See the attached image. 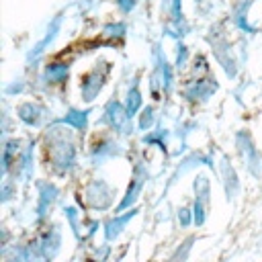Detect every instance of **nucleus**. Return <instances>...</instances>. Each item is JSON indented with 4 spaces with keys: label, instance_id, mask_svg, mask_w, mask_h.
Returning <instances> with one entry per match:
<instances>
[{
    "label": "nucleus",
    "instance_id": "f257e3e1",
    "mask_svg": "<svg viewBox=\"0 0 262 262\" xmlns=\"http://www.w3.org/2000/svg\"><path fill=\"white\" fill-rule=\"evenodd\" d=\"M194 190H196V205H194V223L201 225L205 221V203L209 201V180L205 176H201L194 182Z\"/></svg>",
    "mask_w": 262,
    "mask_h": 262
},
{
    "label": "nucleus",
    "instance_id": "9d476101",
    "mask_svg": "<svg viewBox=\"0 0 262 262\" xmlns=\"http://www.w3.org/2000/svg\"><path fill=\"white\" fill-rule=\"evenodd\" d=\"M39 108L37 106H33L31 102H27V104H23L20 108H18V117L25 121V123H29V125H35L37 121H39Z\"/></svg>",
    "mask_w": 262,
    "mask_h": 262
},
{
    "label": "nucleus",
    "instance_id": "f03ea898",
    "mask_svg": "<svg viewBox=\"0 0 262 262\" xmlns=\"http://www.w3.org/2000/svg\"><path fill=\"white\" fill-rule=\"evenodd\" d=\"M102 80H104V76L100 74L98 76V70H94L92 74H88L84 80H82V96H84V100H94V96L98 94V90H100V86H102Z\"/></svg>",
    "mask_w": 262,
    "mask_h": 262
},
{
    "label": "nucleus",
    "instance_id": "6e6552de",
    "mask_svg": "<svg viewBox=\"0 0 262 262\" xmlns=\"http://www.w3.org/2000/svg\"><path fill=\"white\" fill-rule=\"evenodd\" d=\"M68 76V66H61V63H51V66H47V70H45V78L49 80V82H59V80H63Z\"/></svg>",
    "mask_w": 262,
    "mask_h": 262
},
{
    "label": "nucleus",
    "instance_id": "1a4fd4ad",
    "mask_svg": "<svg viewBox=\"0 0 262 262\" xmlns=\"http://www.w3.org/2000/svg\"><path fill=\"white\" fill-rule=\"evenodd\" d=\"M139 106H141V94H139L137 84H133L131 90H129V94H127V113H129V117L135 115Z\"/></svg>",
    "mask_w": 262,
    "mask_h": 262
},
{
    "label": "nucleus",
    "instance_id": "2eb2a0df",
    "mask_svg": "<svg viewBox=\"0 0 262 262\" xmlns=\"http://www.w3.org/2000/svg\"><path fill=\"white\" fill-rule=\"evenodd\" d=\"M184 59H186V49L182 47V51L178 53V66H184Z\"/></svg>",
    "mask_w": 262,
    "mask_h": 262
},
{
    "label": "nucleus",
    "instance_id": "ddd939ff",
    "mask_svg": "<svg viewBox=\"0 0 262 262\" xmlns=\"http://www.w3.org/2000/svg\"><path fill=\"white\" fill-rule=\"evenodd\" d=\"M117 4L125 10V12H129L131 8H133V4H135V0H117Z\"/></svg>",
    "mask_w": 262,
    "mask_h": 262
},
{
    "label": "nucleus",
    "instance_id": "20e7f679",
    "mask_svg": "<svg viewBox=\"0 0 262 262\" xmlns=\"http://www.w3.org/2000/svg\"><path fill=\"white\" fill-rule=\"evenodd\" d=\"M59 23H61V20H59V16H57V18H55V20L51 23V27H49L47 35H45V37H43V39H41V41H39V43H37V45L33 47V51L29 53V61H31V59H37V57H39V55H41V53L45 51V47H47V45H49V43H51V41L55 39L57 31H59Z\"/></svg>",
    "mask_w": 262,
    "mask_h": 262
},
{
    "label": "nucleus",
    "instance_id": "9b49d317",
    "mask_svg": "<svg viewBox=\"0 0 262 262\" xmlns=\"http://www.w3.org/2000/svg\"><path fill=\"white\" fill-rule=\"evenodd\" d=\"M223 172H225V178H227V199H233L235 190H237V180H235V174H233V168L229 164H223Z\"/></svg>",
    "mask_w": 262,
    "mask_h": 262
},
{
    "label": "nucleus",
    "instance_id": "0eeeda50",
    "mask_svg": "<svg viewBox=\"0 0 262 262\" xmlns=\"http://www.w3.org/2000/svg\"><path fill=\"white\" fill-rule=\"evenodd\" d=\"M86 119H88V113H80V111H70L63 119H61V123H68V125H72V127H76V129H86Z\"/></svg>",
    "mask_w": 262,
    "mask_h": 262
},
{
    "label": "nucleus",
    "instance_id": "7ed1b4c3",
    "mask_svg": "<svg viewBox=\"0 0 262 262\" xmlns=\"http://www.w3.org/2000/svg\"><path fill=\"white\" fill-rule=\"evenodd\" d=\"M106 119L111 121V125L115 129H123L125 131V125L129 121V113L119 102H108V106H106Z\"/></svg>",
    "mask_w": 262,
    "mask_h": 262
},
{
    "label": "nucleus",
    "instance_id": "f8f14e48",
    "mask_svg": "<svg viewBox=\"0 0 262 262\" xmlns=\"http://www.w3.org/2000/svg\"><path fill=\"white\" fill-rule=\"evenodd\" d=\"M151 123H154V111H151V108H145V111H143V115H141V121H139V129H143V131H145Z\"/></svg>",
    "mask_w": 262,
    "mask_h": 262
},
{
    "label": "nucleus",
    "instance_id": "39448f33",
    "mask_svg": "<svg viewBox=\"0 0 262 262\" xmlns=\"http://www.w3.org/2000/svg\"><path fill=\"white\" fill-rule=\"evenodd\" d=\"M135 213H137V211L133 209V211H129L127 215H123V217H115L113 221H108V223H106V239H115V237L123 231V227L127 225V221H129L131 217H135Z\"/></svg>",
    "mask_w": 262,
    "mask_h": 262
},
{
    "label": "nucleus",
    "instance_id": "423d86ee",
    "mask_svg": "<svg viewBox=\"0 0 262 262\" xmlns=\"http://www.w3.org/2000/svg\"><path fill=\"white\" fill-rule=\"evenodd\" d=\"M141 186H143V176H137V178H133V182H131V186H129V190H127V196L121 201L119 209H125V207H129L131 203H135V199H137V194H139Z\"/></svg>",
    "mask_w": 262,
    "mask_h": 262
},
{
    "label": "nucleus",
    "instance_id": "4468645a",
    "mask_svg": "<svg viewBox=\"0 0 262 262\" xmlns=\"http://www.w3.org/2000/svg\"><path fill=\"white\" fill-rule=\"evenodd\" d=\"M180 221H182V225H188L190 217H188V211L186 209H180Z\"/></svg>",
    "mask_w": 262,
    "mask_h": 262
}]
</instances>
